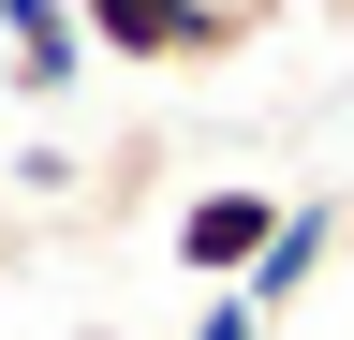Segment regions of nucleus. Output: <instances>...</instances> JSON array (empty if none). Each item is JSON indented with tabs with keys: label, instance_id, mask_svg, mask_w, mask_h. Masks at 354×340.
<instances>
[{
	"label": "nucleus",
	"instance_id": "obj_6",
	"mask_svg": "<svg viewBox=\"0 0 354 340\" xmlns=\"http://www.w3.org/2000/svg\"><path fill=\"white\" fill-rule=\"evenodd\" d=\"M88 340H118V325H88Z\"/></svg>",
	"mask_w": 354,
	"mask_h": 340
},
{
	"label": "nucleus",
	"instance_id": "obj_3",
	"mask_svg": "<svg viewBox=\"0 0 354 340\" xmlns=\"http://www.w3.org/2000/svg\"><path fill=\"white\" fill-rule=\"evenodd\" d=\"M88 60H104V45H88L74 0H0V74H15L30 104H74V89H88Z\"/></svg>",
	"mask_w": 354,
	"mask_h": 340
},
{
	"label": "nucleus",
	"instance_id": "obj_7",
	"mask_svg": "<svg viewBox=\"0 0 354 340\" xmlns=\"http://www.w3.org/2000/svg\"><path fill=\"white\" fill-rule=\"evenodd\" d=\"M339 15H354V0H339Z\"/></svg>",
	"mask_w": 354,
	"mask_h": 340
},
{
	"label": "nucleus",
	"instance_id": "obj_1",
	"mask_svg": "<svg viewBox=\"0 0 354 340\" xmlns=\"http://www.w3.org/2000/svg\"><path fill=\"white\" fill-rule=\"evenodd\" d=\"M88 45H104L118 74H177V60H221L251 30V0H74Z\"/></svg>",
	"mask_w": 354,
	"mask_h": 340
},
{
	"label": "nucleus",
	"instance_id": "obj_2",
	"mask_svg": "<svg viewBox=\"0 0 354 340\" xmlns=\"http://www.w3.org/2000/svg\"><path fill=\"white\" fill-rule=\"evenodd\" d=\"M281 222H295L281 193H251V178H207L192 207H177V237H162V251H177V267H192V281L221 296V281H251L266 251H281Z\"/></svg>",
	"mask_w": 354,
	"mask_h": 340
},
{
	"label": "nucleus",
	"instance_id": "obj_5",
	"mask_svg": "<svg viewBox=\"0 0 354 340\" xmlns=\"http://www.w3.org/2000/svg\"><path fill=\"white\" fill-rule=\"evenodd\" d=\"M192 340H266V296H236V281H221L207 311H192Z\"/></svg>",
	"mask_w": 354,
	"mask_h": 340
},
{
	"label": "nucleus",
	"instance_id": "obj_4",
	"mask_svg": "<svg viewBox=\"0 0 354 340\" xmlns=\"http://www.w3.org/2000/svg\"><path fill=\"white\" fill-rule=\"evenodd\" d=\"M325 251H339V207H295V222H281V251H266V267H251L236 296H266V311H295V296L325 281Z\"/></svg>",
	"mask_w": 354,
	"mask_h": 340
}]
</instances>
